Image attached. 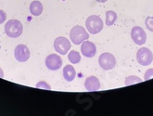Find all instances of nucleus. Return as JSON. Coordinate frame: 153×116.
Wrapping results in <instances>:
<instances>
[{"label": "nucleus", "mask_w": 153, "mask_h": 116, "mask_svg": "<svg viewBox=\"0 0 153 116\" xmlns=\"http://www.w3.org/2000/svg\"><path fill=\"white\" fill-rule=\"evenodd\" d=\"M22 31H23L22 24L18 20H14V19L10 20L5 25V33L8 37L11 38L19 37L22 33Z\"/></svg>", "instance_id": "f257e3e1"}, {"label": "nucleus", "mask_w": 153, "mask_h": 116, "mask_svg": "<svg viewBox=\"0 0 153 116\" xmlns=\"http://www.w3.org/2000/svg\"><path fill=\"white\" fill-rule=\"evenodd\" d=\"M70 38L74 44L80 45L89 38V34L83 26L76 25L71 28L70 33Z\"/></svg>", "instance_id": "f03ea898"}, {"label": "nucleus", "mask_w": 153, "mask_h": 116, "mask_svg": "<svg viewBox=\"0 0 153 116\" xmlns=\"http://www.w3.org/2000/svg\"><path fill=\"white\" fill-rule=\"evenodd\" d=\"M85 26L90 33L96 34L103 29V21L100 19V17L97 15H92L87 18L85 22Z\"/></svg>", "instance_id": "7ed1b4c3"}, {"label": "nucleus", "mask_w": 153, "mask_h": 116, "mask_svg": "<svg viewBox=\"0 0 153 116\" xmlns=\"http://www.w3.org/2000/svg\"><path fill=\"white\" fill-rule=\"evenodd\" d=\"M98 63L103 70H111L116 65V59L111 53L105 52L98 58Z\"/></svg>", "instance_id": "20e7f679"}, {"label": "nucleus", "mask_w": 153, "mask_h": 116, "mask_svg": "<svg viewBox=\"0 0 153 116\" xmlns=\"http://www.w3.org/2000/svg\"><path fill=\"white\" fill-rule=\"evenodd\" d=\"M137 59L138 63L142 66L149 65L153 60V54L151 50L147 48H139L137 53Z\"/></svg>", "instance_id": "39448f33"}, {"label": "nucleus", "mask_w": 153, "mask_h": 116, "mask_svg": "<svg viewBox=\"0 0 153 116\" xmlns=\"http://www.w3.org/2000/svg\"><path fill=\"white\" fill-rule=\"evenodd\" d=\"M131 37L133 41L138 46H142L147 41V34L140 26H134L131 31Z\"/></svg>", "instance_id": "423d86ee"}, {"label": "nucleus", "mask_w": 153, "mask_h": 116, "mask_svg": "<svg viewBox=\"0 0 153 116\" xmlns=\"http://www.w3.org/2000/svg\"><path fill=\"white\" fill-rule=\"evenodd\" d=\"M70 48H71V43L65 37L59 36L56 38L55 42H54V48L60 55H66L68 51L70 50Z\"/></svg>", "instance_id": "0eeeda50"}, {"label": "nucleus", "mask_w": 153, "mask_h": 116, "mask_svg": "<svg viewBox=\"0 0 153 116\" xmlns=\"http://www.w3.org/2000/svg\"><path fill=\"white\" fill-rule=\"evenodd\" d=\"M14 55L16 59L19 62H25L30 58V50L25 45H18L15 48Z\"/></svg>", "instance_id": "6e6552de"}, {"label": "nucleus", "mask_w": 153, "mask_h": 116, "mask_svg": "<svg viewBox=\"0 0 153 116\" xmlns=\"http://www.w3.org/2000/svg\"><path fill=\"white\" fill-rule=\"evenodd\" d=\"M62 65V59L59 55L56 54H50L46 59V66L48 70L51 71H57Z\"/></svg>", "instance_id": "1a4fd4ad"}, {"label": "nucleus", "mask_w": 153, "mask_h": 116, "mask_svg": "<svg viewBox=\"0 0 153 116\" xmlns=\"http://www.w3.org/2000/svg\"><path fill=\"white\" fill-rule=\"evenodd\" d=\"M81 51H82V54L85 57L92 58L96 55L97 48L94 43L90 41H84L82 44V47H81Z\"/></svg>", "instance_id": "9d476101"}, {"label": "nucleus", "mask_w": 153, "mask_h": 116, "mask_svg": "<svg viewBox=\"0 0 153 116\" xmlns=\"http://www.w3.org/2000/svg\"><path fill=\"white\" fill-rule=\"evenodd\" d=\"M85 86L88 91H97L100 88V83L96 76H89L85 79Z\"/></svg>", "instance_id": "9b49d317"}, {"label": "nucleus", "mask_w": 153, "mask_h": 116, "mask_svg": "<svg viewBox=\"0 0 153 116\" xmlns=\"http://www.w3.org/2000/svg\"><path fill=\"white\" fill-rule=\"evenodd\" d=\"M76 76V72L71 65H66L63 69V77L66 81L71 82Z\"/></svg>", "instance_id": "f8f14e48"}, {"label": "nucleus", "mask_w": 153, "mask_h": 116, "mask_svg": "<svg viewBox=\"0 0 153 116\" xmlns=\"http://www.w3.org/2000/svg\"><path fill=\"white\" fill-rule=\"evenodd\" d=\"M30 12L33 16H39L43 12V5L39 1H33L30 5Z\"/></svg>", "instance_id": "ddd939ff"}, {"label": "nucleus", "mask_w": 153, "mask_h": 116, "mask_svg": "<svg viewBox=\"0 0 153 116\" xmlns=\"http://www.w3.org/2000/svg\"><path fill=\"white\" fill-rule=\"evenodd\" d=\"M117 20V14L112 11V10H109L106 12V24L108 26H111L115 23Z\"/></svg>", "instance_id": "4468645a"}, {"label": "nucleus", "mask_w": 153, "mask_h": 116, "mask_svg": "<svg viewBox=\"0 0 153 116\" xmlns=\"http://www.w3.org/2000/svg\"><path fill=\"white\" fill-rule=\"evenodd\" d=\"M68 59L73 64H77L81 60V56H80V54L77 51L71 50L70 53H69V55H68Z\"/></svg>", "instance_id": "2eb2a0df"}, {"label": "nucleus", "mask_w": 153, "mask_h": 116, "mask_svg": "<svg viewBox=\"0 0 153 116\" xmlns=\"http://www.w3.org/2000/svg\"><path fill=\"white\" fill-rule=\"evenodd\" d=\"M141 82H142V80L139 77L134 76V75H130L125 79V85L126 86H131L136 83H141Z\"/></svg>", "instance_id": "dca6fc26"}, {"label": "nucleus", "mask_w": 153, "mask_h": 116, "mask_svg": "<svg viewBox=\"0 0 153 116\" xmlns=\"http://www.w3.org/2000/svg\"><path fill=\"white\" fill-rule=\"evenodd\" d=\"M145 24L147 26V28L150 32H153V17H148V18H146Z\"/></svg>", "instance_id": "f3484780"}, {"label": "nucleus", "mask_w": 153, "mask_h": 116, "mask_svg": "<svg viewBox=\"0 0 153 116\" xmlns=\"http://www.w3.org/2000/svg\"><path fill=\"white\" fill-rule=\"evenodd\" d=\"M36 87L37 88H45V89H51V87H50V86L48 84V83H46V82H44V81H41V82H38L37 83V85H36Z\"/></svg>", "instance_id": "a211bd4d"}, {"label": "nucleus", "mask_w": 153, "mask_h": 116, "mask_svg": "<svg viewBox=\"0 0 153 116\" xmlns=\"http://www.w3.org/2000/svg\"><path fill=\"white\" fill-rule=\"evenodd\" d=\"M150 78H153V69H149L145 74V76H144L145 80H149Z\"/></svg>", "instance_id": "6ab92c4d"}, {"label": "nucleus", "mask_w": 153, "mask_h": 116, "mask_svg": "<svg viewBox=\"0 0 153 116\" xmlns=\"http://www.w3.org/2000/svg\"><path fill=\"white\" fill-rule=\"evenodd\" d=\"M7 19V15L4 10H0V24H2Z\"/></svg>", "instance_id": "aec40b11"}, {"label": "nucleus", "mask_w": 153, "mask_h": 116, "mask_svg": "<svg viewBox=\"0 0 153 116\" xmlns=\"http://www.w3.org/2000/svg\"><path fill=\"white\" fill-rule=\"evenodd\" d=\"M4 77V73H3V70L0 68V78H3Z\"/></svg>", "instance_id": "412c9836"}, {"label": "nucleus", "mask_w": 153, "mask_h": 116, "mask_svg": "<svg viewBox=\"0 0 153 116\" xmlns=\"http://www.w3.org/2000/svg\"><path fill=\"white\" fill-rule=\"evenodd\" d=\"M96 1L100 2V3H105V2H107V1H108V0H96Z\"/></svg>", "instance_id": "4be33fe9"}]
</instances>
